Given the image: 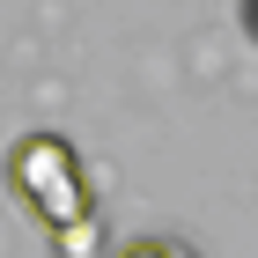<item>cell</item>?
I'll return each mask as SVG.
<instances>
[{"mask_svg": "<svg viewBox=\"0 0 258 258\" xmlns=\"http://www.w3.org/2000/svg\"><path fill=\"white\" fill-rule=\"evenodd\" d=\"M243 30H251V37H258V0H243Z\"/></svg>", "mask_w": 258, "mask_h": 258, "instance_id": "277c9868", "label": "cell"}, {"mask_svg": "<svg viewBox=\"0 0 258 258\" xmlns=\"http://www.w3.org/2000/svg\"><path fill=\"white\" fill-rule=\"evenodd\" d=\"M8 184L44 229H74V221L96 214V199H89V177H81V155L67 148L59 133H22L8 148Z\"/></svg>", "mask_w": 258, "mask_h": 258, "instance_id": "6da1fadb", "label": "cell"}, {"mask_svg": "<svg viewBox=\"0 0 258 258\" xmlns=\"http://www.w3.org/2000/svg\"><path fill=\"white\" fill-rule=\"evenodd\" d=\"M111 258H192L177 236H133V243H118Z\"/></svg>", "mask_w": 258, "mask_h": 258, "instance_id": "3957f363", "label": "cell"}, {"mask_svg": "<svg viewBox=\"0 0 258 258\" xmlns=\"http://www.w3.org/2000/svg\"><path fill=\"white\" fill-rule=\"evenodd\" d=\"M52 251L59 258H103V221H74V229H52Z\"/></svg>", "mask_w": 258, "mask_h": 258, "instance_id": "7a4b0ae2", "label": "cell"}]
</instances>
